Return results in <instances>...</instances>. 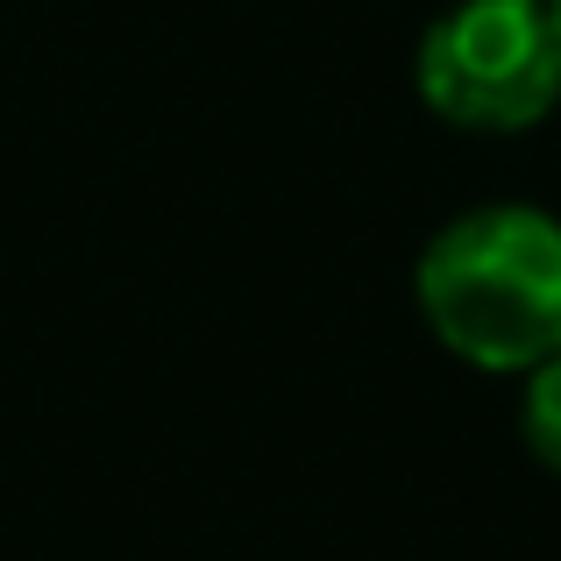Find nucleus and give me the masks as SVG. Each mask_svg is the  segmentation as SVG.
Returning a JSON list of instances; mask_svg holds the SVG:
<instances>
[{
  "instance_id": "1",
  "label": "nucleus",
  "mask_w": 561,
  "mask_h": 561,
  "mask_svg": "<svg viewBox=\"0 0 561 561\" xmlns=\"http://www.w3.org/2000/svg\"><path fill=\"white\" fill-rule=\"evenodd\" d=\"M412 291L448 356L526 377L561 348V220L540 206H477L426 242Z\"/></svg>"
},
{
  "instance_id": "2",
  "label": "nucleus",
  "mask_w": 561,
  "mask_h": 561,
  "mask_svg": "<svg viewBox=\"0 0 561 561\" xmlns=\"http://www.w3.org/2000/svg\"><path fill=\"white\" fill-rule=\"evenodd\" d=\"M420 100L455 128H534L561 100V22L548 0H462L420 43Z\"/></svg>"
},
{
  "instance_id": "3",
  "label": "nucleus",
  "mask_w": 561,
  "mask_h": 561,
  "mask_svg": "<svg viewBox=\"0 0 561 561\" xmlns=\"http://www.w3.org/2000/svg\"><path fill=\"white\" fill-rule=\"evenodd\" d=\"M519 434H526V448H534V462L561 477V348H554L548 363H534V370H526Z\"/></svg>"
},
{
  "instance_id": "4",
  "label": "nucleus",
  "mask_w": 561,
  "mask_h": 561,
  "mask_svg": "<svg viewBox=\"0 0 561 561\" xmlns=\"http://www.w3.org/2000/svg\"><path fill=\"white\" fill-rule=\"evenodd\" d=\"M548 8H554V22H561V0H548Z\"/></svg>"
}]
</instances>
